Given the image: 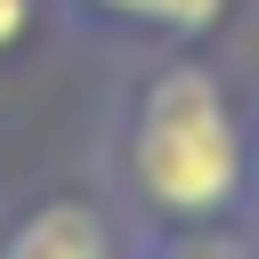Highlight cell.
I'll list each match as a JSON object with an SVG mask.
<instances>
[{"instance_id": "6da1fadb", "label": "cell", "mask_w": 259, "mask_h": 259, "mask_svg": "<svg viewBox=\"0 0 259 259\" xmlns=\"http://www.w3.org/2000/svg\"><path fill=\"white\" fill-rule=\"evenodd\" d=\"M251 170V89L227 49L130 57L97 113V186L138 235L243 227Z\"/></svg>"}, {"instance_id": "7a4b0ae2", "label": "cell", "mask_w": 259, "mask_h": 259, "mask_svg": "<svg viewBox=\"0 0 259 259\" xmlns=\"http://www.w3.org/2000/svg\"><path fill=\"white\" fill-rule=\"evenodd\" d=\"M65 40L105 57H154V49H227L243 24V0H57Z\"/></svg>"}, {"instance_id": "3957f363", "label": "cell", "mask_w": 259, "mask_h": 259, "mask_svg": "<svg viewBox=\"0 0 259 259\" xmlns=\"http://www.w3.org/2000/svg\"><path fill=\"white\" fill-rule=\"evenodd\" d=\"M138 227L121 219V202L89 178V186H32L24 202L0 210V259H130Z\"/></svg>"}, {"instance_id": "277c9868", "label": "cell", "mask_w": 259, "mask_h": 259, "mask_svg": "<svg viewBox=\"0 0 259 259\" xmlns=\"http://www.w3.org/2000/svg\"><path fill=\"white\" fill-rule=\"evenodd\" d=\"M57 32H65V24H57V0H0V81L24 73Z\"/></svg>"}, {"instance_id": "5b68a950", "label": "cell", "mask_w": 259, "mask_h": 259, "mask_svg": "<svg viewBox=\"0 0 259 259\" xmlns=\"http://www.w3.org/2000/svg\"><path fill=\"white\" fill-rule=\"evenodd\" d=\"M130 259H259L243 227H186V235H138Z\"/></svg>"}, {"instance_id": "8992f818", "label": "cell", "mask_w": 259, "mask_h": 259, "mask_svg": "<svg viewBox=\"0 0 259 259\" xmlns=\"http://www.w3.org/2000/svg\"><path fill=\"white\" fill-rule=\"evenodd\" d=\"M243 235L259 243V97H251V170H243Z\"/></svg>"}, {"instance_id": "52a82bcc", "label": "cell", "mask_w": 259, "mask_h": 259, "mask_svg": "<svg viewBox=\"0 0 259 259\" xmlns=\"http://www.w3.org/2000/svg\"><path fill=\"white\" fill-rule=\"evenodd\" d=\"M0 210H8V202H0Z\"/></svg>"}]
</instances>
